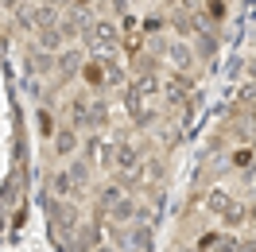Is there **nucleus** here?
I'll use <instances>...</instances> for the list:
<instances>
[{
	"label": "nucleus",
	"mask_w": 256,
	"mask_h": 252,
	"mask_svg": "<svg viewBox=\"0 0 256 252\" xmlns=\"http://www.w3.org/2000/svg\"><path fill=\"white\" fill-rule=\"evenodd\" d=\"M94 105H97V94H90V90H78V94L66 97L62 120H66V124H74L78 132H94Z\"/></svg>",
	"instance_id": "20e7f679"
},
{
	"label": "nucleus",
	"mask_w": 256,
	"mask_h": 252,
	"mask_svg": "<svg viewBox=\"0 0 256 252\" xmlns=\"http://www.w3.org/2000/svg\"><path fill=\"white\" fill-rule=\"evenodd\" d=\"M156 182H163V159L144 156L140 171H136V190H156Z\"/></svg>",
	"instance_id": "4468645a"
},
{
	"label": "nucleus",
	"mask_w": 256,
	"mask_h": 252,
	"mask_svg": "<svg viewBox=\"0 0 256 252\" xmlns=\"http://www.w3.org/2000/svg\"><path fill=\"white\" fill-rule=\"evenodd\" d=\"M237 252H256V236H240V248Z\"/></svg>",
	"instance_id": "c85d7f7f"
},
{
	"label": "nucleus",
	"mask_w": 256,
	"mask_h": 252,
	"mask_svg": "<svg viewBox=\"0 0 256 252\" xmlns=\"http://www.w3.org/2000/svg\"><path fill=\"white\" fill-rule=\"evenodd\" d=\"M82 47H86V54H97V58L120 54V24H116V16H101L97 12L90 20L86 35H82Z\"/></svg>",
	"instance_id": "f03ea898"
},
{
	"label": "nucleus",
	"mask_w": 256,
	"mask_h": 252,
	"mask_svg": "<svg viewBox=\"0 0 256 252\" xmlns=\"http://www.w3.org/2000/svg\"><path fill=\"white\" fill-rule=\"evenodd\" d=\"M47 148H50V156L58 159V163H66V159H74L82 152V132L74 124H66V120H62V124L54 128V136L47 140Z\"/></svg>",
	"instance_id": "0eeeda50"
},
{
	"label": "nucleus",
	"mask_w": 256,
	"mask_h": 252,
	"mask_svg": "<svg viewBox=\"0 0 256 252\" xmlns=\"http://www.w3.org/2000/svg\"><path fill=\"white\" fill-rule=\"evenodd\" d=\"M237 248H240V233H233V229H222L210 244V252H237Z\"/></svg>",
	"instance_id": "a878e982"
},
{
	"label": "nucleus",
	"mask_w": 256,
	"mask_h": 252,
	"mask_svg": "<svg viewBox=\"0 0 256 252\" xmlns=\"http://www.w3.org/2000/svg\"><path fill=\"white\" fill-rule=\"evenodd\" d=\"M128 4H132V8H136V4H148V0H128Z\"/></svg>",
	"instance_id": "72a5a7b5"
},
{
	"label": "nucleus",
	"mask_w": 256,
	"mask_h": 252,
	"mask_svg": "<svg viewBox=\"0 0 256 252\" xmlns=\"http://www.w3.org/2000/svg\"><path fill=\"white\" fill-rule=\"evenodd\" d=\"M140 32L152 39V35H163L167 32V12H148V16H140Z\"/></svg>",
	"instance_id": "393cba45"
},
{
	"label": "nucleus",
	"mask_w": 256,
	"mask_h": 252,
	"mask_svg": "<svg viewBox=\"0 0 256 252\" xmlns=\"http://www.w3.org/2000/svg\"><path fill=\"white\" fill-rule=\"evenodd\" d=\"M218 221H222V229H233V233L248 229V202H244V198H233V202H229V210H225Z\"/></svg>",
	"instance_id": "dca6fc26"
},
{
	"label": "nucleus",
	"mask_w": 256,
	"mask_h": 252,
	"mask_svg": "<svg viewBox=\"0 0 256 252\" xmlns=\"http://www.w3.org/2000/svg\"><path fill=\"white\" fill-rule=\"evenodd\" d=\"M237 194L229 186H222V182H214V186H206V194H202V206H206L210 218H222L225 210H229V202H233Z\"/></svg>",
	"instance_id": "ddd939ff"
},
{
	"label": "nucleus",
	"mask_w": 256,
	"mask_h": 252,
	"mask_svg": "<svg viewBox=\"0 0 256 252\" xmlns=\"http://www.w3.org/2000/svg\"><path fill=\"white\" fill-rule=\"evenodd\" d=\"M66 171H70V182H74V202L86 198V194L94 190V163H90L86 156L66 159Z\"/></svg>",
	"instance_id": "1a4fd4ad"
},
{
	"label": "nucleus",
	"mask_w": 256,
	"mask_h": 252,
	"mask_svg": "<svg viewBox=\"0 0 256 252\" xmlns=\"http://www.w3.org/2000/svg\"><path fill=\"white\" fill-rule=\"evenodd\" d=\"M0 47H8V35H0Z\"/></svg>",
	"instance_id": "473e14b6"
},
{
	"label": "nucleus",
	"mask_w": 256,
	"mask_h": 252,
	"mask_svg": "<svg viewBox=\"0 0 256 252\" xmlns=\"http://www.w3.org/2000/svg\"><path fill=\"white\" fill-rule=\"evenodd\" d=\"M97 12H90V8H62V16H58V32H62L66 43H82V35H86V28H90V20H94Z\"/></svg>",
	"instance_id": "6e6552de"
},
{
	"label": "nucleus",
	"mask_w": 256,
	"mask_h": 252,
	"mask_svg": "<svg viewBox=\"0 0 256 252\" xmlns=\"http://www.w3.org/2000/svg\"><path fill=\"white\" fill-rule=\"evenodd\" d=\"M105 8H109V16H124L132 4H128V0H105Z\"/></svg>",
	"instance_id": "bb28decb"
},
{
	"label": "nucleus",
	"mask_w": 256,
	"mask_h": 252,
	"mask_svg": "<svg viewBox=\"0 0 256 252\" xmlns=\"http://www.w3.org/2000/svg\"><path fill=\"white\" fill-rule=\"evenodd\" d=\"M128 74H163V54L152 50V47H144L140 54L128 58Z\"/></svg>",
	"instance_id": "2eb2a0df"
},
{
	"label": "nucleus",
	"mask_w": 256,
	"mask_h": 252,
	"mask_svg": "<svg viewBox=\"0 0 256 252\" xmlns=\"http://www.w3.org/2000/svg\"><path fill=\"white\" fill-rule=\"evenodd\" d=\"M244 144H252V148H256V112H252V120H248V136H244Z\"/></svg>",
	"instance_id": "c756f323"
},
{
	"label": "nucleus",
	"mask_w": 256,
	"mask_h": 252,
	"mask_svg": "<svg viewBox=\"0 0 256 252\" xmlns=\"http://www.w3.org/2000/svg\"><path fill=\"white\" fill-rule=\"evenodd\" d=\"M140 214V202H136V190H124L116 202L105 210V221H116V225H132Z\"/></svg>",
	"instance_id": "f8f14e48"
},
{
	"label": "nucleus",
	"mask_w": 256,
	"mask_h": 252,
	"mask_svg": "<svg viewBox=\"0 0 256 252\" xmlns=\"http://www.w3.org/2000/svg\"><path fill=\"white\" fill-rule=\"evenodd\" d=\"M24 70H28L32 78H54V50H43V47H35V43H28V50H24Z\"/></svg>",
	"instance_id": "9d476101"
},
{
	"label": "nucleus",
	"mask_w": 256,
	"mask_h": 252,
	"mask_svg": "<svg viewBox=\"0 0 256 252\" xmlns=\"http://www.w3.org/2000/svg\"><path fill=\"white\" fill-rule=\"evenodd\" d=\"M82 86L90 90V94H109V86H105V58H97V54H86V62H82Z\"/></svg>",
	"instance_id": "9b49d317"
},
{
	"label": "nucleus",
	"mask_w": 256,
	"mask_h": 252,
	"mask_svg": "<svg viewBox=\"0 0 256 252\" xmlns=\"http://www.w3.org/2000/svg\"><path fill=\"white\" fill-rule=\"evenodd\" d=\"M194 94V74H182V70H167L163 66V94H160V105L167 109H182Z\"/></svg>",
	"instance_id": "7ed1b4c3"
},
{
	"label": "nucleus",
	"mask_w": 256,
	"mask_h": 252,
	"mask_svg": "<svg viewBox=\"0 0 256 252\" xmlns=\"http://www.w3.org/2000/svg\"><path fill=\"white\" fill-rule=\"evenodd\" d=\"M163 66H167V70H182V74H194V70H198V54H194V43H190V39H178V35H171V39L163 43Z\"/></svg>",
	"instance_id": "39448f33"
},
{
	"label": "nucleus",
	"mask_w": 256,
	"mask_h": 252,
	"mask_svg": "<svg viewBox=\"0 0 256 252\" xmlns=\"http://www.w3.org/2000/svg\"><path fill=\"white\" fill-rule=\"evenodd\" d=\"M116 105L124 112V120L136 132H148V128L160 120V97H144L140 90H132V86H120L116 90Z\"/></svg>",
	"instance_id": "f257e3e1"
},
{
	"label": "nucleus",
	"mask_w": 256,
	"mask_h": 252,
	"mask_svg": "<svg viewBox=\"0 0 256 252\" xmlns=\"http://www.w3.org/2000/svg\"><path fill=\"white\" fill-rule=\"evenodd\" d=\"M124 194V186L116 182V178H109V182H101V186H94V202H97V210H109L116 198Z\"/></svg>",
	"instance_id": "aec40b11"
},
{
	"label": "nucleus",
	"mask_w": 256,
	"mask_h": 252,
	"mask_svg": "<svg viewBox=\"0 0 256 252\" xmlns=\"http://www.w3.org/2000/svg\"><path fill=\"white\" fill-rule=\"evenodd\" d=\"M105 86H109V94H116L120 86H128V62H120V54L105 58Z\"/></svg>",
	"instance_id": "f3484780"
},
{
	"label": "nucleus",
	"mask_w": 256,
	"mask_h": 252,
	"mask_svg": "<svg viewBox=\"0 0 256 252\" xmlns=\"http://www.w3.org/2000/svg\"><path fill=\"white\" fill-rule=\"evenodd\" d=\"M94 252H124V248H120V244H97Z\"/></svg>",
	"instance_id": "7c9ffc66"
},
{
	"label": "nucleus",
	"mask_w": 256,
	"mask_h": 252,
	"mask_svg": "<svg viewBox=\"0 0 256 252\" xmlns=\"http://www.w3.org/2000/svg\"><path fill=\"white\" fill-rule=\"evenodd\" d=\"M248 225H252V229H256V198H252V202H248Z\"/></svg>",
	"instance_id": "2f4dec72"
},
{
	"label": "nucleus",
	"mask_w": 256,
	"mask_h": 252,
	"mask_svg": "<svg viewBox=\"0 0 256 252\" xmlns=\"http://www.w3.org/2000/svg\"><path fill=\"white\" fill-rule=\"evenodd\" d=\"M128 86L140 90L144 97H160L163 94V74H128Z\"/></svg>",
	"instance_id": "6ab92c4d"
},
{
	"label": "nucleus",
	"mask_w": 256,
	"mask_h": 252,
	"mask_svg": "<svg viewBox=\"0 0 256 252\" xmlns=\"http://www.w3.org/2000/svg\"><path fill=\"white\" fill-rule=\"evenodd\" d=\"M82 62H86V47H82V43H66V47L54 54V82H62V86L78 82Z\"/></svg>",
	"instance_id": "423d86ee"
},
{
	"label": "nucleus",
	"mask_w": 256,
	"mask_h": 252,
	"mask_svg": "<svg viewBox=\"0 0 256 252\" xmlns=\"http://www.w3.org/2000/svg\"><path fill=\"white\" fill-rule=\"evenodd\" d=\"M244 78L256 82V54H252V58H244Z\"/></svg>",
	"instance_id": "cd10ccee"
},
{
	"label": "nucleus",
	"mask_w": 256,
	"mask_h": 252,
	"mask_svg": "<svg viewBox=\"0 0 256 252\" xmlns=\"http://www.w3.org/2000/svg\"><path fill=\"white\" fill-rule=\"evenodd\" d=\"M32 43H35V47H43V50H54V54L66 47L62 32H58V24H50V28H39V32L32 35Z\"/></svg>",
	"instance_id": "a211bd4d"
},
{
	"label": "nucleus",
	"mask_w": 256,
	"mask_h": 252,
	"mask_svg": "<svg viewBox=\"0 0 256 252\" xmlns=\"http://www.w3.org/2000/svg\"><path fill=\"white\" fill-rule=\"evenodd\" d=\"M148 47V35L136 28V32H120V54L124 58H132V54H140V50Z\"/></svg>",
	"instance_id": "5701e85b"
},
{
	"label": "nucleus",
	"mask_w": 256,
	"mask_h": 252,
	"mask_svg": "<svg viewBox=\"0 0 256 252\" xmlns=\"http://www.w3.org/2000/svg\"><path fill=\"white\" fill-rule=\"evenodd\" d=\"M54 128H58V120H54L50 105H39V109H35V132H39L43 140H50V136H54Z\"/></svg>",
	"instance_id": "b1692460"
},
{
	"label": "nucleus",
	"mask_w": 256,
	"mask_h": 252,
	"mask_svg": "<svg viewBox=\"0 0 256 252\" xmlns=\"http://www.w3.org/2000/svg\"><path fill=\"white\" fill-rule=\"evenodd\" d=\"M202 16H206L214 28H225V20H229V0H202Z\"/></svg>",
	"instance_id": "412c9836"
},
{
	"label": "nucleus",
	"mask_w": 256,
	"mask_h": 252,
	"mask_svg": "<svg viewBox=\"0 0 256 252\" xmlns=\"http://www.w3.org/2000/svg\"><path fill=\"white\" fill-rule=\"evenodd\" d=\"M50 198H74V182H70V171H66V163L58 171L50 174Z\"/></svg>",
	"instance_id": "4be33fe9"
}]
</instances>
